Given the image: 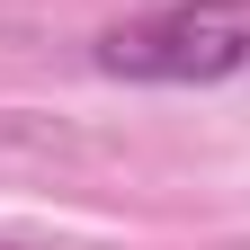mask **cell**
Here are the masks:
<instances>
[{"mask_svg": "<svg viewBox=\"0 0 250 250\" xmlns=\"http://www.w3.org/2000/svg\"><path fill=\"white\" fill-rule=\"evenodd\" d=\"M99 72L152 89H214L250 72V0H161L99 36Z\"/></svg>", "mask_w": 250, "mask_h": 250, "instance_id": "1", "label": "cell"}]
</instances>
